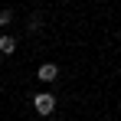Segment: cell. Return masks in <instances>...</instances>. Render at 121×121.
Returning a JSON list of instances; mask_svg holds the SVG:
<instances>
[{"label": "cell", "mask_w": 121, "mask_h": 121, "mask_svg": "<svg viewBox=\"0 0 121 121\" xmlns=\"http://www.w3.org/2000/svg\"><path fill=\"white\" fill-rule=\"evenodd\" d=\"M13 20V13H10V10H0V26H3V23H10Z\"/></svg>", "instance_id": "277c9868"}, {"label": "cell", "mask_w": 121, "mask_h": 121, "mask_svg": "<svg viewBox=\"0 0 121 121\" xmlns=\"http://www.w3.org/2000/svg\"><path fill=\"white\" fill-rule=\"evenodd\" d=\"M13 49H17V39H13V36H0V52H7V56H10Z\"/></svg>", "instance_id": "3957f363"}, {"label": "cell", "mask_w": 121, "mask_h": 121, "mask_svg": "<svg viewBox=\"0 0 121 121\" xmlns=\"http://www.w3.org/2000/svg\"><path fill=\"white\" fill-rule=\"evenodd\" d=\"M56 75H59V69H56L52 62H43L39 65V79L43 82H56Z\"/></svg>", "instance_id": "7a4b0ae2"}, {"label": "cell", "mask_w": 121, "mask_h": 121, "mask_svg": "<svg viewBox=\"0 0 121 121\" xmlns=\"http://www.w3.org/2000/svg\"><path fill=\"white\" fill-rule=\"evenodd\" d=\"M33 108H36L39 115H52V108H56V98L43 92V95H36V98H33Z\"/></svg>", "instance_id": "6da1fadb"}]
</instances>
